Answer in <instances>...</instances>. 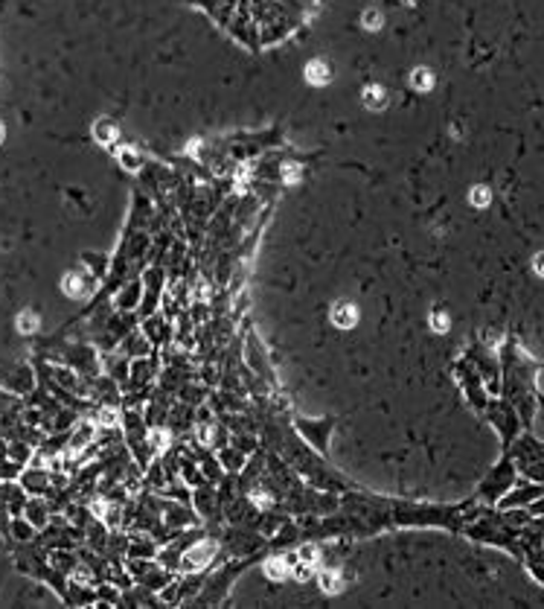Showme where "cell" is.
<instances>
[{
    "label": "cell",
    "instance_id": "obj_11",
    "mask_svg": "<svg viewBox=\"0 0 544 609\" xmlns=\"http://www.w3.org/2000/svg\"><path fill=\"white\" fill-rule=\"evenodd\" d=\"M434 323H437V330H446V318H439V315H437V318H434Z\"/></svg>",
    "mask_w": 544,
    "mask_h": 609
},
{
    "label": "cell",
    "instance_id": "obj_4",
    "mask_svg": "<svg viewBox=\"0 0 544 609\" xmlns=\"http://www.w3.org/2000/svg\"><path fill=\"white\" fill-rule=\"evenodd\" d=\"M355 321V315H352V309H335V323H340V327H349V323Z\"/></svg>",
    "mask_w": 544,
    "mask_h": 609
},
{
    "label": "cell",
    "instance_id": "obj_10",
    "mask_svg": "<svg viewBox=\"0 0 544 609\" xmlns=\"http://www.w3.org/2000/svg\"><path fill=\"white\" fill-rule=\"evenodd\" d=\"M416 85H422V88H425V85H428V76H425V73H419V76H416Z\"/></svg>",
    "mask_w": 544,
    "mask_h": 609
},
{
    "label": "cell",
    "instance_id": "obj_5",
    "mask_svg": "<svg viewBox=\"0 0 544 609\" xmlns=\"http://www.w3.org/2000/svg\"><path fill=\"white\" fill-rule=\"evenodd\" d=\"M300 557H303V563L314 565L317 560H320V551H317V548H312V545H306L303 551H300Z\"/></svg>",
    "mask_w": 544,
    "mask_h": 609
},
{
    "label": "cell",
    "instance_id": "obj_9",
    "mask_svg": "<svg viewBox=\"0 0 544 609\" xmlns=\"http://www.w3.org/2000/svg\"><path fill=\"white\" fill-rule=\"evenodd\" d=\"M152 440H157V449H163V446H166V443H163V440H166V434H163V431H157V434L152 431Z\"/></svg>",
    "mask_w": 544,
    "mask_h": 609
},
{
    "label": "cell",
    "instance_id": "obj_12",
    "mask_svg": "<svg viewBox=\"0 0 544 609\" xmlns=\"http://www.w3.org/2000/svg\"><path fill=\"white\" fill-rule=\"evenodd\" d=\"M535 269H538V271L544 274V257H538V262H535Z\"/></svg>",
    "mask_w": 544,
    "mask_h": 609
},
{
    "label": "cell",
    "instance_id": "obj_8",
    "mask_svg": "<svg viewBox=\"0 0 544 609\" xmlns=\"http://www.w3.org/2000/svg\"><path fill=\"white\" fill-rule=\"evenodd\" d=\"M102 423L114 426V423H116V414H114V411H102Z\"/></svg>",
    "mask_w": 544,
    "mask_h": 609
},
{
    "label": "cell",
    "instance_id": "obj_6",
    "mask_svg": "<svg viewBox=\"0 0 544 609\" xmlns=\"http://www.w3.org/2000/svg\"><path fill=\"white\" fill-rule=\"evenodd\" d=\"M297 577H300V580H306V577H312V565H309V563H303V565H297Z\"/></svg>",
    "mask_w": 544,
    "mask_h": 609
},
{
    "label": "cell",
    "instance_id": "obj_1",
    "mask_svg": "<svg viewBox=\"0 0 544 609\" xmlns=\"http://www.w3.org/2000/svg\"><path fill=\"white\" fill-rule=\"evenodd\" d=\"M213 554V545L207 542L204 548H195V551H189V557H187V565L189 568H198V565H204L207 563V557Z\"/></svg>",
    "mask_w": 544,
    "mask_h": 609
},
{
    "label": "cell",
    "instance_id": "obj_7",
    "mask_svg": "<svg viewBox=\"0 0 544 609\" xmlns=\"http://www.w3.org/2000/svg\"><path fill=\"white\" fill-rule=\"evenodd\" d=\"M474 204H486V201H489V196H486V189H477V193H474Z\"/></svg>",
    "mask_w": 544,
    "mask_h": 609
},
{
    "label": "cell",
    "instance_id": "obj_3",
    "mask_svg": "<svg viewBox=\"0 0 544 609\" xmlns=\"http://www.w3.org/2000/svg\"><path fill=\"white\" fill-rule=\"evenodd\" d=\"M265 574H268V577H274V580H279V577H286V574H288V563H286V560H271V563L265 565Z\"/></svg>",
    "mask_w": 544,
    "mask_h": 609
},
{
    "label": "cell",
    "instance_id": "obj_2",
    "mask_svg": "<svg viewBox=\"0 0 544 609\" xmlns=\"http://www.w3.org/2000/svg\"><path fill=\"white\" fill-rule=\"evenodd\" d=\"M320 586H323V592H329V595H335V592L344 589V583H340L338 572H326V574L320 577Z\"/></svg>",
    "mask_w": 544,
    "mask_h": 609
}]
</instances>
